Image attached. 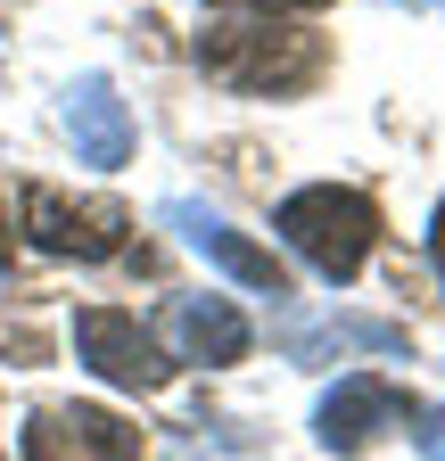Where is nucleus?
Wrapping results in <instances>:
<instances>
[{"label":"nucleus","mask_w":445,"mask_h":461,"mask_svg":"<svg viewBox=\"0 0 445 461\" xmlns=\"http://www.w3.org/2000/svg\"><path fill=\"white\" fill-rule=\"evenodd\" d=\"M59 115H67V140H75L83 165L116 173V165L132 157V115H124V99H116V83H107V75H75Z\"/></svg>","instance_id":"obj_8"},{"label":"nucleus","mask_w":445,"mask_h":461,"mask_svg":"<svg viewBox=\"0 0 445 461\" xmlns=\"http://www.w3.org/2000/svg\"><path fill=\"white\" fill-rule=\"evenodd\" d=\"M0 256H9V230H0Z\"/></svg>","instance_id":"obj_12"},{"label":"nucleus","mask_w":445,"mask_h":461,"mask_svg":"<svg viewBox=\"0 0 445 461\" xmlns=\"http://www.w3.org/2000/svg\"><path fill=\"white\" fill-rule=\"evenodd\" d=\"M165 222H174L182 240H190V248L214 264V272H232L240 288H256V297H272V305L289 297V272H281V256H272V248H256L248 230H232L214 206H190V198H174V206H165Z\"/></svg>","instance_id":"obj_6"},{"label":"nucleus","mask_w":445,"mask_h":461,"mask_svg":"<svg viewBox=\"0 0 445 461\" xmlns=\"http://www.w3.org/2000/svg\"><path fill=\"white\" fill-rule=\"evenodd\" d=\"M322 58V25L297 9H264V0H214L198 25V67L232 91H305Z\"/></svg>","instance_id":"obj_1"},{"label":"nucleus","mask_w":445,"mask_h":461,"mask_svg":"<svg viewBox=\"0 0 445 461\" xmlns=\"http://www.w3.org/2000/svg\"><path fill=\"white\" fill-rule=\"evenodd\" d=\"M124 230H132V214L116 206V198H91V206H67L59 190H25V240L41 248V256H83V264H99V256H116L124 248Z\"/></svg>","instance_id":"obj_4"},{"label":"nucleus","mask_w":445,"mask_h":461,"mask_svg":"<svg viewBox=\"0 0 445 461\" xmlns=\"http://www.w3.org/2000/svg\"><path fill=\"white\" fill-rule=\"evenodd\" d=\"M272 230L330 280L347 288L363 264H371V240H379V206L363 190H339V182H313V190H289L281 214H272Z\"/></svg>","instance_id":"obj_2"},{"label":"nucleus","mask_w":445,"mask_h":461,"mask_svg":"<svg viewBox=\"0 0 445 461\" xmlns=\"http://www.w3.org/2000/svg\"><path fill=\"white\" fill-rule=\"evenodd\" d=\"M413 412V403L387 387V379H371V371H347L339 387H330L322 403H313V437H322V453H363L379 429H396Z\"/></svg>","instance_id":"obj_7"},{"label":"nucleus","mask_w":445,"mask_h":461,"mask_svg":"<svg viewBox=\"0 0 445 461\" xmlns=\"http://www.w3.org/2000/svg\"><path fill=\"white\" fill-rule=\"evenodd\" d=\"M429 264H437V280H445V206L429 214Z\"/></svg>","instance_id":"obj_11"},{"label":"nucleus","mask_w":445,"mask_h":461,"mask_svg":"<svg viewBox=\"0 0 445 461\" xmlns=\"http://www.w3.org/2000/svg\"><path fill=\"white\" fill-rule=\"evenodd\" d=\"M413 437H421V453H429V461H445V412H421V429H413Z\"/></svg>","instance_id":"obj_10"},{"label":"nucleus","mask_w":445,"mask_h":461,"mask_svg":"<svg viewBox=\"0 0 445 461\" xmlns=\"http://www.w3.org/2000/svg\"><path fill=\"white\" fill-rule=\"evenodd\" d=\"M75 355H83L107 387H132V395H149V387L174 379V363L157 355V338H149L132 313H116V305H83V313H75Z\"/></svg>","instance_id":"obj_3"},{"label":"nucleus","mask_w":445,"mask_h":461,"mask_svg":"<svg viewBox=\"0 0 445 461\" xmlns=\"http://www.w3.org/2000/svg\"><path fill=\"white\" fill-rule=\"evenodd\" d=\"M25 461H141V429L99 403H50L25 420Z\"/></svg>","instance_id":"obj_5"},{"label":"nucleus","mask_w":445,"mask_h":461,"mask_svg":"<svg viewBox=\"0 0 445 461\" xmlns=\"http://www.w3.org/2000/svg\"><path fill=\"white\" fill-rule=\"evenodd\" d=\"M165 338L182 346V363H240L248 355V321L232 297H174L165 305Z\"/></svg>","instance_id":"obj_9"}]
</instances>
